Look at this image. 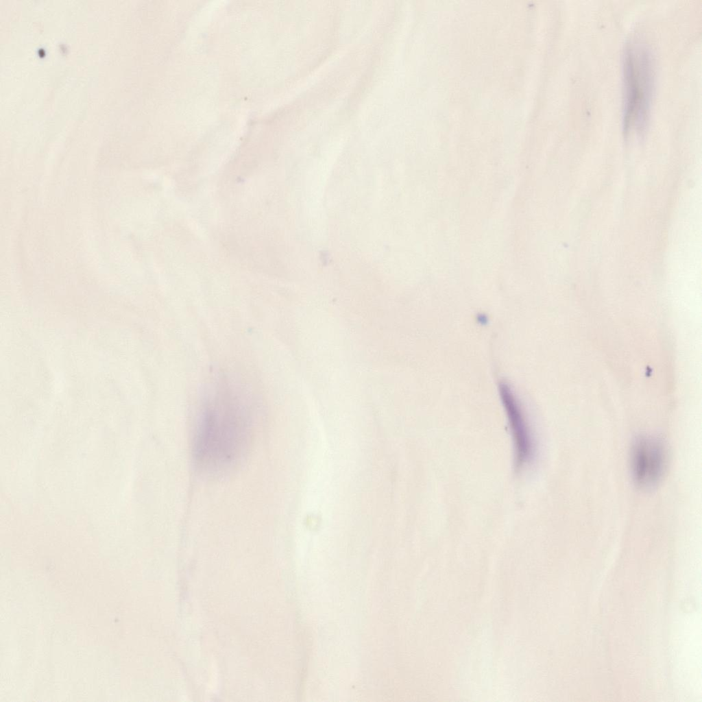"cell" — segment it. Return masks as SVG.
<instances>
[{
	"label": "cell",
	"instance_id": "3",
	"mask_svg": "<svg viewBox=\"0 0 702 702\" xmlns=\"http://www.w3.org/2000/svg\"><path fill=\"white\" fill-rule=\"evenodd\" d=\"M631 475L636 485L652 489L662 480L667 465V451L659 439L641 435L633 441L629 457Z\"/></svg>",
	"mask_w": 702,
	"mask_h": 702
},
{
	"label": "cell",
	"instance_id": "1",
	"mask_svg": "<svg viewBox=\"0 0 702 702\" xmlns=\"http://www.w3.org/2000/svg\"><path fill=\"white\" fill-rule=\"evenodd\" d=\"M252 417L237 390L219 383L203 400L197 419L193 453L201 469L218 473L232 468L248 446Z\"/></svg>",
	"mask_w": 702,
	"mask_h": 702
},
{
	"label": "cell",
	"instance_id": "2",
	"mask_svg": "<svg viewBox=\"0 0 702 702\" xmlns=\"http://www.w3.org/2000/svg\"><path fill=\"white\" fill-rule=\"evenodd\" d=\"M655 62L640 40L626 44L622 54V128L626 136L642 134L647 128L655 88Z\"/></svg>",
	"mask_w": 702,
	"mask_h": 702
},
{
	"label": "cell",
	"instance_id": "4",
	"mask_svg": "<svg viewBox=\"0 0 702 702\" xmlns=\"http://www.w3.org/2000/svg\"><path fill=\"white\" fill-rule=\"evenodd\" d=\"M499 390L512 437L515 465L517 468H522L535 457L536 445L534 437L509 385L502 383Z\"/></svg>",
	"mask_w": 702,
	"mask_h": 702
}]
</instances>
